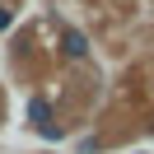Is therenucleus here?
I'll return each instance as SVG.
<instances>
[{"label":"nucleus","mask_w":154,"mask_h":154,"mask_svg":"<svg viewBox=\"0 0 154 154\" xmlns=\"http://www.w3.org/2000/svg\"><path fill=\"white\" fill-rule=\"evenodd\" d=\"M47 117H51V107L38 98V103H33V122H38V131H51V122H47Z\"/></svg>","instance_id":"obj_2"},{"label":"nucleus","mask_w":154,"mask_h":154,"mask_svg":"<svg viewBox=\"0 0 154 154\" xmlns=\"http://www.w3.org/2000/svg\"><path fill=\"white\" fill-rule=\"evenodd\" d=\"M84 51H89V42H84V33H75V28H66V56H70V61H79V56H84Z\"/></svg>","instance_id":"obj_1"}]
</instances>
